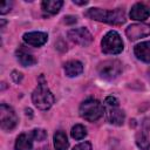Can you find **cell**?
Wrapping results in <instances>:
<instances>
[{
    "instance_id": "cell-1",
    "label": "cell",
    "mask_w": 150,
    "mask_h": 150,
    "mask_svg": "<svg viewBox=\"0 0 150 150\" xmlns=\"http://www.w3.org/2000/svg\"><path fill=\"white\" fill-rule=\"evenodd\" d=\"M84 15L89 19L110 23V25H123L125 22V13L121 8L116 9H101V8H89Z\"/></svg>"
},
{
    "instance_id": "cell-2",
    "label": "cell",
    "mask_w": 150,
    "mask_h": 150,
    "mask_svg": "<svg viewBox=\"0 0 150 150\" xmlns=\"http://www.w3.org/2000/svg\"><path fill=\"white\" fill-rule=\"evenodd\" d=\"M32 101L34 105L40 110H48L54 103V96L48 89L43 75H40L38 80V87L32 94Z\"/></svg>"
},
{
    "instance_id": "cell-3",
    "label": "cell",
    "mask_w": 150,
    "mask_h": 150,
    "mask_svg": "<svg viewBox=\"0 0 150 150\" xmlns=\"http://www.w3.org/2000/svg\"><path fill=\"white\" fill-rule=\"evenodd\" d=\"M79 112L83 120L88 122H95L103 116L104 107L101 104L100 101L95 98H87L81 103Z\"/></svg>"
},
{
    "instance_id": "cell-4",
    "label": "cell",
    "mask_w": 150,
    "mask_h": 150,
    "mask_svg": "<svg viewBox=\"0 0 150 150\" xmlns=\"http://www.w3.org/2000/svg\"><path fill=\"white\" fill-rule=\"evenodd\" d=\"M123 41L116 30H109L101 41V49L104 54L116 55L123 50Z\"/></svg>"
},
{
    "instance_id": "cell-5",
    "label": "cell",
    "mask_w": 150,
    "mask_h": 150,
    "mask_svg": "<svg viewBox=\"0 0 150 150\" xmlns=\"http://www.w3.org/2000/svg\"><path fill=\"white\" fill-rule=\"evenodd\" d=\"M97 73L104 80H108V81L115 80L122 73V63L118 60H115V59L105 60V61L98 63Z\"/></svg>"
},
{
    "instance_id": "cell-6",
    "label": "cell",
    "mask_w": 150,
    "mask_h": 150,
    "mask_svg": "<svg viewBox=\"0 0 150 150\" xmlns=\"http://www.w3.org/2000/svg\"><path fill=\"white\" fill-rule=\"evenodd\" d=\"M18 122H19V120H18V116H16L14 109L6 103H1L0 104V127H1V129L5 131H12L16 127Z\"/></svg>"
},
{
    "instance_id": "cell-7",
    "label": "cell",
    "mask_w": 150,
    "mask_h": 150,
    "mask_svg": "<svg viewBox=\"0 0 150 150\" xmlns=\"http://www.w3.org/2000/svg\"><path fill=\"white\" fill-rule=\"evenodd\" d=\"M67 35L70 41H73L76 45H80L82 47H87L93 42V35L86 27L73 28L68 32Z\"/></svg>"
},
{
    "instance_id": "cell-8",
    "label": "cell",
    "mask_w": 150,
    "mask_h": 150,
    "mask_svg": "<svg viewBox=\"0 0 150 150\" xmlns=\"http://www.w3.org/2000/svg\"><path fill=\"white\" fill-rule=\"evenodd\" d=\"M125 34H127L128 39L131 41H136L138 39L149 36L150 35V25L144 23V22L130 25L125 29Z\"/></svg>"
},
{
    "instance_id": "cell-9",
    "label": "cell",
    "mask_w": 150,
    "mask_h": 150,
    "mask_svg": "<svg viewBox=\"0 0 150 150\" xmlns=\"http://www.w3.org/2000/svg\"><path fill=\"white\" fill-rule=\"evenodd\" d=\"M104 111H105L107 121L110 124L122 125L124 123L125 114H124V111L122 109H120L118 105H115V107H105L104 105Z\"/></svg>"
},
{
    "instance_id": "cell-10",
    "label": "cell",
    "mask_w": 150,
    "mask_h": 150,
    "mask_svg": "<svg viewBox=\"0 0 150 150\" xmlns=\"http://www.w3.org/2000/svg\"><path fill=\"white\" fill-rule=\"evenodd\" d=\"M22 39H23L25 43H27L28 46L41 47L47 42L48 35L45 32H28V33L23 34Z\"/></svg>"
},
{
    "instance_id": "cell-11",
    "label": "cell",
    "mask_w": 150,
    "mask_h": 150,
    "mask_svg": "<svg viewBox=\"0 0 150 150\" xmlns=\"http://www.w3.org/2000/svg\"><path fill=\"white\" fill-rule=\"evenodd\" d=\"M149 16H150V7L146 6L145 4L137 2L130 9V18L132 20L142 22V21L146 20Z\"/></svg>"
},
{
    "instance_id": "cell-12",
    "label": "cell",
    "mask_w": 150,
    "mask_h": 150,
    "mask_svg": "<svg viewBox=\"0 0 150 150\" xmlns=\"http://www.w3.org/2000/svg\"><path fill=\"white\" fill-rule=\"evenodd\" d=\"M15 55H16V59H18L19 63L21 66H23V67H30V66H34L38 62L36 59L34 57V55L28 53V50L23 46H20L16 49Z\"/></svg>"
},
{
    "instance_id": "cell-13",
    "label": "cell",
    "mask_w": 150,
    "mask_h": 150,
    "mask_svg": "<svg viewBox=\"0 0 150 150\" xmlns=\"http://www.w3.org/2000/svg\"><path fill=\"white\" fill-rule=\"evenodd\" d=\"M134 53L138 60L145 63H150V41H144L136 45L134 48Z\"/></svg>"
},
{
    "instance_id": "cell-14",
    "label": "cell",
    "mask_w": 150,
    "mask_h": 150,
    "mask_svg": "<svg viewBox=\"0 0 150 150\" xmlns=\"http://www.w3.org/2000/svg\"><path fill=\"white\" fill-rule=\"evenodd\" d=\"M64 74L68 77H75L82 74L83 71V64L82 62L77 60H70L64 64Z\"/></svg>"
},
{
    "instance_id": "cell-15",
    "label": "cell",
    "mask_w": 150,
    "mask_h": 150,
    "mask_svg": "<svg viewBox=\"0 0 150 150\" xmlns=\"http://www.w3.org/2000/svg\"><path fill=\"white\" fill-rule=\"evenodd\" d=\"M33 137L29 134H20L15 141V150H32L33 149Z\"/></svg>"
},
{
    "instance_id": "cell-16",
    "label": "cell",
    "mask_w": 150,
    "mask_h": 150,
    "mask_svg": "<svg viewBox=\"0 0 150 150\" xmlns=\"http://www.w3.org/2000/svg\"><path fill=\"white\" fill-rule=\"evenodd\" d=\"M63 6L62 0H45L41 2V7L45 13H48L50 15H54L60 12L61 7Z\"/></svg>"
},
{
    "instance_id": "cell-17",
    "label": "cell",
    "mask_w": 150,
    "mask_h": 150,
    "mask_svg": "<svg viewBox=\"0 0 150 150\" xmlns=\"http://www.w3.org/2000/svg\"><path fill=\"white\" fill-rule=\"evenodd\" d=\"M54 148L55 150H67L69 146V142L67 138V135L62 130H57L53 136Z\"/></svg>"
},
{
    "instance_id": "cell-18",
    "label": "cell",
    "mask_w": 150,
    "mask_h": 150,
    "mask_svg": "<svg viewBox=\"0 0 150 150\" xmlns=\"http://www.w3.org/2000/svg\"><path fill=\"white\" fill-rule=\"evenodd\" d=\"M136 144L141 150H149L150 149V141L145 130H141L136 134Z\"/></svg>"
},
{
    "instance_id": "cell-19",
    "label": "cell",
    "mask_w": 150,
    "mask_h": 150,
    "mask_svg": "<svg viewBox=\"0 0 150 150\" xmlns=\"http://www.w3.org/2000/svg\"><path fill=\"white\" fill-rule=\"evenodd\" d=\"M70 135L74 139H82L87 136V129L82 125V124H75L73 128H71V131H70Z\"/></svg>"
},
{
    "instance_id": "cell-20",
    "label": "cell",
    "mask_w": 150,
    "mask_h": 150,
    "mask_svg": "<svg viewBox=\"0 0 150 150\" xmlns=\"http://www.w3.org/2000/svg\"><path fill=\"white\" fill-rule=\"evenodd\" d=\"M30 135L34 141H43L47 137V131L45 129H33L30 131Z\"/></svg>"
},
{
    "instance_id": "cell-21",
    "label": "cell",
    "mask_w": 150,
    "mask_h": 150,
    "mask_svg": "<svg viewBox=\"0 0 150 150\" xmlns=\"http://www.w3.org/2000/svg\"><path fill=\"white\" fill-rule=\"evenodd\" d=\"M12 6H13L12 1H4V2H1V5H0V14L4 15L6 13H8L12 9Z\"/></svg>"
},
{
    "instance_id": "cell-22",
    "label": "cell",
    "mask_w": 150,
    "mask_h": 150,
    "mask_svg": "<svg viewBox=\"0 0 150 150\" xmlns=\"http://www.w3.org/2000/svg\"><path fill=\"white\" fill-rule=\"evenodd\" d=\"M104 105L105 107H115V105H118V100L114 96H108L105 100H104Z\"/></svg>"
},
{
    "instance_id": "cell-23",
    "label": "cell",
    "mask_w": 150,
    "mask_h": 150,
    "mask_svg": "<svg viewBox=\"0 0 150 150\" xmlns=\"http://www.w3.org/2000/svg\"><path fill=\"white\" fill-rule=\"evenodd\" d=\"M73 150H93L90 142H82L73 148Z\"/></svg>"
},
{
    "instance_id": "cell-24",
    "label": "cell",
    "mask_w": 150,
    "mask_h": 150,
    "mask_svg": "<svg viewBox=\"0 0 150 150\" xmlns=\"http://www.w3.org/2000/svg\"><path fill=\"white\" fill-rule=\"evenodd\" d=\"M12 79H13V81L15 82V83H19L21 80H22V74L21 73H19V71H16V70H14V71H12Z\"/></svg>"
},
{
    "instance_id": "cell-25",
    "label": "cell",
    "mask_w": 150,
    "mask_h": 150,
    "mask_svg": "<svg viewBox=\"0 0 150 150\" xmlns=\"http://www.w3.org/2000/svg\"><path fill=\"white\" fill-rule=\"evenodd\" d=\"M64 22L66 23H75L76 22V16L67 15V16H64Z\"/></svg>"
},
{
    "instance_id": "cell-26",
    "label": "cell",
    "mask_w": 150,
    "mask_h": 150,
    "mask_svg": "<svg viewBox=\"0 0 150 150\" xmlns=\"http://www.w3.org/2000/svg\"><path fill=\"white\" fill-rule=\"evenodd\" d=\"M73 2H74L75 5H86V4H88V1H86V0H84V1H77V0H74Z\"/></svg>"
},
{
    "instance_id": "cell-27",
    "label": "cell",
    "mask_w": 150,
    "mask_h": 150,
    "mask_svg": "<svg viewBox=\"0 0 150 150\" xmlns=\"http://www.w3.org/2000/svg\"><path fill=\"white\" fill-rule=\"evenodd\" d=\"M38 150H49L47 146H43V148H40V149H38Z\"/></svg>"
}]
</instances>
